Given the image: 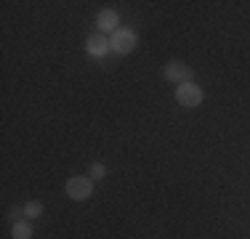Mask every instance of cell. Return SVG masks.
Segmentation results:
<instances>
[{
    "instance_id": "9c48e42d",
    "label": "cell",
    "mask_w": 250,
    "mask_h": 239,
    "mask_svg": "<svg viewBox=\"0 0 250 239\" xmlns=\"http://www.w3.org/2000/svg\"><path fill=\"white\" fill-rule=\"evenodd\" d=\"M104 176H106V167L101 165V162H93L91 170H88V178H91V181H101Z\"/></svg>"
},
{
    "instance_id": "5b68a950",
    "label": "cell",
    "mask_w": 250,
    "mask_h": 239,
    "mask_svg": "<svg viewBox=\"0 0 250 239\" xmlns=\"http://www.w3.org/2000/svg\"><path fill=\"white\" fill-rule=\"evenodd\" d=\"M85 51H88V56L101 59V56H106L112 48H109V40H106L101 32H96V35H91V38L85 40Z\"/></svg>"
},
{
    "instance_id": "52a82bcc",
    "label": "cell",
    "mask_w": 250,
    "mask_h": 239,
    "mask_svg": "<svg viewBox=\"0 0 250 239\" xmlns=\"http://www.w3.org/2000/svg\"><path fill=\"white\" fill-rule=\"evenodd\" d=\"M11 237L14 239H32V220H19L11 226Z\"/></svg>"
},
{
    "instance_id": "6da1fadb",
    "label": "cell",
    "mask_w": 250,
    "mask_h": 239,
    "mask_svg": "<svg viewBox=\"0 0 250 239\" xmlns=\"http://www.w3.org/2000/svg\"><path fill=\"white\" fill-rule=\"evenodd\" d=\"M136 43H139V38H136V32H133V29H128V27L115 29V32H112V38H109V48L115 53H120V56L133 53Z\"/></svg>"
},
{
    "instance_id": "30bf717a",
    "label": "cell",
    "mask_w": 250,
    "mask_h": 239,
    "mask_svg": "<svg viewBox=\"0 0 250 239\" xmlns=\"http://www.w3.org/2000/svg\"><path fill=\"white\" fill-rule=\"evenodd\" d=\"M21 215H24V207H11V210H8L11 223H19V220H21Z\"/></svg>"
},
{
    "instance_id": "277c9868",
    "label": "cell",
    "mask_w": 250,
    "mask_h": 239,
    "mask_svg": "<svg viewBox=\"0 0 250 239\" xmlns=\"http://www.w3.org/2000/svg\"><path fill=\"white\" fill-rule=\"evenodd\" d=\"M163 75H165V80L181 85V82H192V75H194V72H192V67H187L184 61H170V64H165Z\"/></svg>"
},
{
    "instance_id": "ba28073f",
    "label": "cell",
    "mask_w": 250,
    "mask_h": 239,
    "mask_svg": "<svg viewBox=\"0 0 250 239\" xmlns=\"http://www.w3.org/2000/svg\"><path fill=\"white\" fill-rule=\"evenodd\" d=\"M24 215H27V218H40V215H43V202H38V199L27 202V205H24Z\"/></svg>"
},
{
    "instance_id": "7a4b0ae2",
    "label": "cell",
    "mask_w": 250,
    "mask_h": 239,
    "mask_svg": "<svg viewBox=\"0 0 250 239\" xmlns=\"http://www.w3.org/2000/svg\"><path fill=\"white\" fill-rule=\"evenodd\" d=\"M176 101L187 109H194L202 104V88L194 82H181V85H176Z\"/></svg>"
},
{
    "instance_id": "3957f363",
    "label": "cell",
    "mask_w": 250,
    "mask_h": 239,
    "mask_svg": "<svg viewBox=\"0 0 250 239\" xmlns=\"http://www.w3.org/2000/svg\"><path fill=\"white\" fill-rule=\"evenodd\" d=\"M91 191H93V181L88 176H72L67 181V194H69V199H75V202L88 199Z\"/></svg>"
},
{
    "instance_id": "8992f818",
    "label": "cell",
    "mask_w": 250,
    "mask_h": 239,
    "mask_svg": "<svg viewBox=\"0 0 250 239\" xmlns=\"http://www.w3.org/2000/svg\"><path fill=\"white\" fill-rule=\"evenodd\" d=\"M96 21H99V32H101V35H104V32H115V29H120V19H117V14H115V11H109V8L101 11Z\"/></svg>"
}]
</instances>
